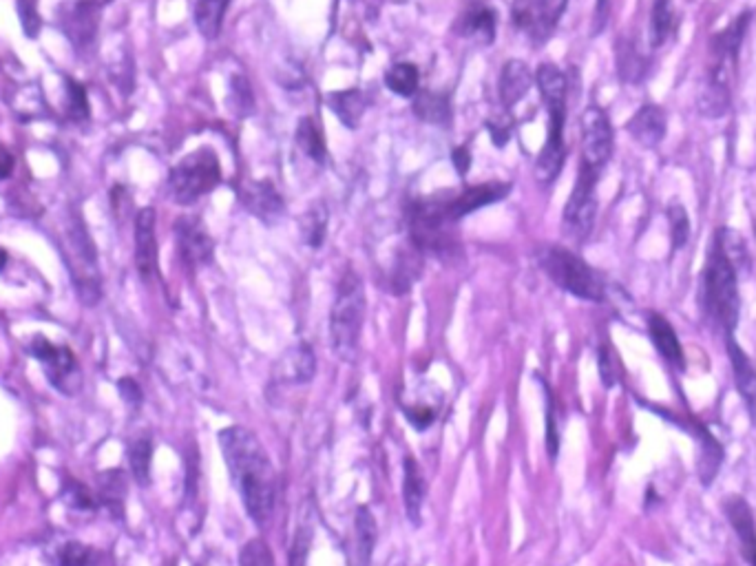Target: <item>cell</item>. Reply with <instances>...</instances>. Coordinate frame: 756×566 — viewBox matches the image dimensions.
Masks as SVG:
<instances>
[{
  "label": "cell",
  "mask_w": 756,
  "mask_h": 566,
  "mask_svg": "<svg viewBox=\"0 0 756 566\" xmlns=\"http://www.w3.org/2000/svg\"><path fill=\"white\" fill-rule=\"evenodd\" d=\"M228 474L239 491L248 516L266 524L277 502V471L272 467L264 445L250 429L230 425L217 436Z\"/></svg>",
  "instance_id": "cell-1"
},
{
  "label": "cell",
  "mask_w": 756,
  "mask_h": 566,
  "mask_svg": "<svg viewBox=\"0 0 756 566\" xmlns=\"http://www.w3.org/2000/svg\"><path fill=\"white\" fill-rule=\"evenodd\" d=\"M737 270L712 246L708 264L701 275V308L703 314L728 334L734 332L741 314V297L737 286Z\"/></svg>",
  "instance_id": "cell-2"
},
{
  "label": "cell",
  "mask_w": 756,
  "mask_h": 566,
  "mask_svg": "<svg viewBox=\"0 0 756 566\" xmlns=\"http://www.w3.org/2000/svg\"><path fill=\"white\" fill-rule=\"evenodd\" d=\"M365 319V288L361 277L348 270L336 290L330 314L332 350L343 363H354L359 356L361 330Z\"/></svg>",
  "instance_id": "cell-3"
},
{
  "label": "cell",
  "mask_w": 756,
  "mask_h": 566,
  "mask_svg": "<svg viewBox=\"0 0 756 566\" xmlns=\"http://www.w3.org/2000/svg\"><path fill=\"white\" fill-rule=\"evenodd\" d=\"M540 268L546 272L555 286L569 292V295L600 303L606 297V288L602 277L586 264V261L575 255L573 250L562 246H546L538 255Z\"/></svg>",
  "instance_id": "cell-4"
},
{
  "label": "cell",
  "mask_w": 756,
  "mask_h": 566,
  "mask_svg": "<svg viewBox=\"0 0 756 566\" xmlns=\"http://www.w3.org/2000/svg\"><path fill=\"white\" fill-rule=\"evenodd\" d=\"M222 184V166L213 149H199L175 166L168 177V193L180 206H191Z\"/></svg>",
  "instance_id": "cell-5"
},
{
  "label": "cell",
  "mask_w": 756,
  "mask_h": 566,
  "mask_svg": "<svg viewBox=\"0 0 756 566\" xmlns=\"http://www.w3.org/2000/svg\"><path fill=\"white\" fill-rule=\"evenodd\" d=\"M67 253L69 270L76 281V290L84 303L96 306L102 297V277L98 268V253L93 246L87 226L80 217H73L67 228Z\"/></svg>",
  "instance_id": "cell-6"
},
{
  "label": "cell",
  "mask_w": 756,
  "mask_h": 566,
  "mask_svg": "<svg viewBox=\"0 0 756 566\" xmlns=\"http://www.w3.org/2000/svg\"><path fill=\"white\" fill-rule=\"evenodd\" d=\"M597 177H600V171H595L586 164H580V173H577L571 197L564 206L562 230L566 237L577 241V244H580V241H586L588 235L593 233L595 217H597V199H595Z\"/></svg>",
  "instance_id": "cell-7"
},
{
  "label": "cell",
  "mask_w": 756,
  "mask_h": 566,
  "mask_svg": "<svg viewBox=\"0 0 756 566\" xmlns=\"http://www.w3.org/2000/svg\"><path fill=\"white\" fill-rule=\"evenodd\" d=\"M566 5L569 0H513V25L533 43H544L558 27Z\"/></svg>",
  "instance_id": "cell-8"
},
{
  "label": "cell",
  "mask_w": 756,
  "mask_h": 566,
  "mask_svg": "<svg viewBox=\"0 0 756 566\" xmlns=\"http://www.w3.org/2000/svg\"><path fill=\"white\" fill-rule=\"evenodd\" d=\"M31 356L45 365L49 383L62 394H78L82 390V372L76 356L69 348H58L47 339L36 337L31 343Z\"/></svg>",
  "instance_id": "cell-9"
},
{
  "label": "cell",
  "mask_w": 756,
  "mask_h": 566,
  "mask_svg": "<svg viewBox=\"0 0 756 566\" xmlns=\"http://www.w3.org/2000/svg\"><path fill=\"white\" fill-rule=\"evenodd\" d=\"M582 131V164L602 171L613 155V127L604 109L591 104L580 120Z\"/></svg>",
  "instance_id": "cell-10"
},
{
  "label": "cell",
  "mask_w": 756,
  "mask_h": 566,
  "mask_svg": "<svg viewBox=\"0 0 756 566\" xmlns=\"http://www.w3.org/2000/svg\"><path fill=\"white\" fill-rule=\"evenodd\" d=\"M546 111H549V133L546 142L535 162V177L540 182L549 184L560 175L564 160H566V146H564V122H566V98L546 100Z\"/></svg>",
  "instance_id": "cell-11"
},
{
  "label": "cell",
  "mask_w": 756,
  "mask_h": 566,
  "mask_svg": "<svg viewBox=\"0 0 756 566\" xmlns=\"http://www.w3.org/2000/svg\"><path fill=\"white\" fill-rule=\"evenodd\" d=\"M511 184L507 182H489V184H478V186H469L462 193H445L443 195V204H445V215L451 219V222H458V219L467 217L471 213H476L478 208L489 206L493 202H500L509 195Z\"/></svg>",
  "instance_id": "cell-12"
},
{
  "label": "cell",
  "mask_w": 756,
  "mask_h": 566,
  "mask_svg": "<svg viewBox=\"0 0 756 566\" xmlns=\"http://www.w3.org/2000/svg\"><path fill=\"white\" fill-rule=\"evenodd\" d=\"M177 250L186 266L199 268L213 261V239L206 233L204 224L197 217H180L175 222Z\"/></svg>",
  "instance_id": "cell-13"
},
{
  "label": "cell",
  "mask_w": 756,
  "mask_h": 566,
  "mask_svg": "<svg viewBox=\"0 0 756 566\" xmlns=\"http://www.w3.org/2000/svg\"><path fill=\"white\" fill-rule=\"evenodd\" d=\"M239 199L252 217L261 219V222L268 226L277 224L283 217V211H286V204H283L277 188L266 180H250L241 184Z\"/></svg>",
  "instance_id": "cell-14"
},
{
  "label": "cell",
  "mask_w": 756,
  "mask_h": 566,
  "mask_svg": "<svg viewBox=\"0 0 756 566\" xmlns=\"http://www.w3.org/2000/svg\"><path fill=\"white\" fill-rule=\"evenodd\" d=\"M135 266L144 281H151L157 272V237L155 211L142 208L135 217Z\"/></svg>",
  "instance_id": "cell-15"
},
{
  "label": "cell",
  "mask_w": 756,
  "mask_h": 566,
  "mask_svg": "<svg viewBox=\"0 0 756 566\" xmlns=\"http://www.w3.org/2000/svg\"><path fill=\"white\" fill-rule=\"evenodd\" d=\"M646 323H648L650 341H653L661 359H664L670 365V368H675L677 372H684L686 370V359H684V350H681V343H679L675 328L670 326L666 317H661V314H657V312H650Z\"/></svg>",
  "instance_id": "cell-16"
},
{
  "label": "cell",
  "mask_w": 756,
  "mask_h": 566,
  "mask_svg": "<svg viewBox=\"0 0 756 566\" xmlns=\"http://www.w3.org/2000/svg\"><path fill=\"white\" fill-rule=\"evenodd\" d=\"M668 129V115L666 111L657 107V104H644L633 118L628 122V133L633 135L637 144L653 149L661 140H664Z\"/></svg>",
  "instance_id": "cell-17"
},
{
  "label": "cell",
  "mask_w": 756,
  "mask_h": 566,
  "mask_svg": "<svg viewBox=\"0 0 756 566\" xmlns=\"http://www.w3.org/2000/svg\"><path fill=\"white\" fill-rule=\"evenodd\" d=\"M726 513L739 538L743 558L750 562V566H756V522L750 505L743 498L734 496L726 502Z\"/></svg>",
  "instance_id": "cell-18"
},
{
  "label": "cell",
  "mask_w": 756,
  "mask_h": 566,
  "mask_svg": "<svg viewBox=\"0 0 756 566\" xmlns=\"http://www.w3.org/2000/svg\"><path fill=\"white\" fill-rule=\"evenodd\" d=\"M531 85H533V73H531L527 62L509 60L507 65L502 67L500 82H498L502 107L504 109H513V107H516V104L524 96H527Z\"/></svg>",
  "instance_id": "cell-19"
},
{
  "label": "cell",
  "mask_w": 756,
  "mask_h": 566,
  "mask_svg": "<svg viewBox=\"0 0 756 566\" xmlns=\"http://www.w3.org/2000/svg\"><path fill=\"white\" fill-rule=\"evenodd\" d=\"M67 36L78 49H87L96 40L98 5L93 0H80L67 16Z\"/></svg>",
  "instance_id": "cell-20"
},
{
  "label": "cell",
  "mask_w": 756,
  "mask_h": 566,
  "mask_svg": "<svg viewBox=\"0 0 756 566\" xmlns=\"http://www.w3.org/2000/svg\"><path fill=\"white\" fill-rule=\"evenodd\" d=\"M420 272H423V253H420L414 244L398 248L390 275V286L394 295H405V292L412 290V286L420 277Z\"/></svg>",
  "instance_id": "cell-21"
},
{
  "label": "cell",
  "mask_w": 756,
  "mask_h": 566,
  "mask_svg": "<svg viewBox=\"0 0 756 566\" xmlns=\"http://www.w3.org/2000/svg\"><path fill=\"white\" fill-rule=\"evenodd\" d=\"M726 339H728V356L732 363L734 383H737V390L745 401V405H748L750 410H756V368L752 365L750 356L745 354V350L737 341H734L732 334Z\"/></svg>",
  "instance_id": "cell-22"
},
{
  "label": "cell",
  "mask_w": 756,
  "mask_h": 566,
  "mask_svg": "<svg viewBox=\"0 0 756 566\" xmlns=\"http://www.w3.org/2000/svg\"><path fill=\"white\" fill-rule=\"evenodd\" d=\"M314 370H317V361H314L312 348L301 343L279 361L275 379L281 383H308L314 376Z\"/></svg>",
  "instance_id": "cell-23"
},
{
  "label": "cell",
  "mask_w": 756,
  "mask_h": 566,
  "mask_svg": "<svg viewBox=\"0 0 756 566\" xmlns=\"http://www.w3.org/2000/svg\"><path fill=\"white\" fill-rule=\"evenodd\" d=\"M692 434H695L697 447H699L697 471H699L701 485L710 487L714 476L719 474L721 463H723V449L719 445V440L708 432V427L695 423V425H692Z\"/></svg>",
  "instance_id": "cell-24"
},
{
  "label": "cell",
  "mask_w": 756,
  "mask_h": 566,
  "mask_svg": "<svg viewBox=\"0 0 756 566\" xmlns=\"http://www.w3.org/2000/svg\"><path fill=\"white\" fill-rule=\"evenodd\" d=\"M425 491H427V485H425L423 471H420L418 463L412 456H407L405 474H403V502H405L407 518L414 524L420 522V509H423V502H425Z\"/></svg>",
  "instance_id": "cell-25"
},
{
  "label": "cell",
  "mask_w": 756,
  "mask_h": 566,
  "mask_svg": "<svg viewBox=\"0 0 756 566\" xmlns=\"http://www.w3.org/2000/svg\"><path fill=\"white\" fill-rule=\"evenodd\" d=\"M328 107L348 129H356L365 113V98L361 89L334 91L328 96Z\"/></svg>",
  "instance_id": "cell-26"
},
{
  "label": "cell",
  "mask_w": 756,
  "mask_h": 566,
  "mask_svg": "<svg viewBox=\"0 0 756 566\" xmlns=\"http://www.w3.org/2000/svg\"><path fill=\"white\" fill-rule=\"evenodd\" d=\"M412 111L423 122L438 124V127H447L451 120V104L447 93H434V91H418L414 96Z\"/></svg>",
  "instance_id": "cell-27"
},
{
  "label": "cell",
  "mask_w": 756,
  "mask_h": 566,
  "mask_svg": "<svg viewBox=\"0 0 756 566\" xmlns=\"http://www.w3.org/2000/svg\"><path fill=\"white\" fill-rule=\"evenodd\" d=\"M697 107L701 115L712 120L726 115L730 109V85L706 78L697 93Z\"/></svg>",
  "instance_id": "cell-28"
},
{
  "label": "cell",
  "mask_w": 756,
  "mask_h": 566,
  "mask_svg": "<svg viewBox=\"0 0 756 566\" xmlns=\"http://www.w3.org/2000/svg\"><path fill=\"white\" fill-rule=\"evenodd\" d=\"M228 3L230 0H197L195 3V23L206 40H215L222 34Z\"/></svg>",
  "instance_id": "cell-29"
},
{
  "label": "cell",
  "mask_w": 756,
  "mask_h": 566,
  "mask_svg": "<svg viewBox=\"0 0 756 566\" xmlns=\"http://www.w3.org/2000/svg\"><path fill=\"white\" fill-rule=\"evenodd\" d=\"M462 34L467 38H476L478 43H493L496 36V12L487 5H476L462 18Z\"/></svg>",
  "instance_id": "cell-30"
},
{
  "label": "cell",
  "mask_w": 756,
  "mask_h": 566,
  "mask_svg": "<svg viewBox=\"0 0 756 566\" xmlns=\"http://www.w3.org/2000/svg\"><path fill=\"white\" fill-rule=\"evenodd\" d=\"M714 246L721 250V255L730 261V266L737 270V275L741 270L750 268V253L748 246H745V239L732 228H719L717 239H714Z\"/></svg>",
  "instance_id": "cell-31"
},
{
  "label": "cell",
  "mask_w": 756,
  "mask_h": 566,
  "mask_svg": "<svg viewBox=\"0 0 756 566\" xmlns=\"http://www.w3.org/2000/svg\"><path fill=\"white\" fill-rule=\"evenodd\" d=\"M297 144H299V149L306 153L312 162H317V164L328 162V149H325L323 133L319 129V124L314 122L312 118H301L299 120Z\"/></svg>",
  "instance_id": "cell-32"
},
{
  "label": "cell",
  "mask_w": 756,
  "mask_h": 566,
  "mask_svg": "<svg viewBox=\"0 0 756 566\" xmlns=\"http://www.w3.org/2000/svg\"><path fill=\"white\" fill-rule=\"evenodd\" d=\"M385 85L392 93H396V96L414 98L420 85L418 67L412 65V62H398V65L387 69Z\"/></svg>",
  "instance_id": "cell-33"
},
{
  "label": "cell",
  "mask_w": 756,
  "mask_h": 566,
  "mask_svg": "<svg viewBox=\"0 0 756 566\" xmlns=\"http://www.w3.org/2000/svg\"><path fill=\"white\" fill-rule=\"evenodd\" d=\"M328 230V206L314 202L301 217V235L310 248H321Z\"/></svg>",
  "instance_id": "cell-34"
},
{
  "label": "cell",
  "mask_w": 756,
  "mask_h": 566,
  "mask_svg": "<svg viewBox=\"0 0 756 566\" xmlns=\"http://www.w3.org/2000/svg\"><path fill=\"white\" fill-rule=\"evenodd\" d=\"M354 527H356V540H359V558H361V564L365 566L372 558L374 544H376V538H378L376 520L372 516V511L367 507L356 509Z\"/></svg>",
  "instance_id": "cell-35"
},
{
  "label": "cell",
  "mask_w": 756,
  "mask_h": 566,
  "mask_svg": "<svg viewBox=\"0 0 756 566\" xmlns=\"http://www.w3.org/2000/svg\"><path fill=\"white\" fill-rule=\"evenodd\" d=\"M151 458H153V445L151 440L138 438L129 445V465L133 471V478L140 485H149L151 480Z\"/></svg>",
  "instance_id": "cell-36"
},
{
  "label": "cell",
  "mask_w": 756,
  "mask_h": 566,
  "mask_svg": "<svg viewBox=\"0 0 756 566\" xmlns=\"http://www.w3.org/2000/svg\"><path fill=\"white\" fill-rule=\"evenodd\" d=\"M535 80H538V89L542 93V100L566 98L569 85H566L564 73L555 65H540L538 73H535Z\"/></svg>",
  "instance_id": "cell-37"
},
{
  "label": "cell",
  "mask_w": 756,
  "mask_h": 566,
  "mask_svg": "<svg viewBox=\"0 0 756 566\" xmlns=\"http://www.w3.org/2000/svg\"><path fill=\"white\" fill-rule=\"evenodd\" d=\"M228 107L237 118H248L255 111V96H252L250 82L244 76H235L230 80L228 91Z\"/></svg>",
  "instance_id": "cell-38"
},
{
  "label": "cell",
  "mask_w": 756,
  "mask_h": 566,
  "mask_svg": "<svg viewBox=\"0 0 756 566\" xmlns=\"http://www.w3.org/2000/svg\"><path fill=\"white\" fill-rule=\"evenodd\" d=\"M100 555L80 542H69L56 555V566H98Z\"/></svg>",
  "instance_id": "cell-39"
},
{
  "label": "cell",
  "mask_w": 756,
  "mask_h": 566,
  "mask_svg": "<svg viewBox=\"0 0 756 566\" xmlns=\"http://www.w3.org/2000/svg\"><path fill=\"white\" fill-rule=\"evenodd\" d=\"M670 23H672L670 0H655L653 18H650V43H653V47H659L668 38Z\"/></svg>",
  "instance_id": "cell-40"
},
{
  "label": "cell",
  "mask_w": 756,
  "mask_h": 566,
  "mask_svg": "<svg viewBox=\"0 0 756 566\" xmlns=\"http://www.w3.org/2000/svg\"><path fill=\"white\" fill-rule=\"evenodd\" d=\"M124 494H126L124 474H120V471H109L107 476H102V500L107 502L113 511L122 509Z\"/></svg>",
  "instance_id": "cell-41"
},
{
  "label": "cell",
  "mask_w": 756,
  "mask_h": 566,
  "mask_svg": "<svg viewBox=\"0 0 756 566\" xmlns=\"http://www.w3.org/2000/svg\"><path fill=\"white\" fill-rule=\"evenodd\" d=\"M617 65H619V73H622V78L630 80V82L639 80V76H642V73H644L642 58H639L637 49L633 45H628V43H624L622 47H619Z\"/></svg>",
  "instance_id": "cell-42"
},
{
  "label": "cell",
  "mask_w": 756,
  "mask_h": 566,
  "mask_svg": "<svg viewBox=\"0 0 756 566\" xmlns=\"http://www.w3.org/2000/svg\"><path fill=\"white\" fill-rule=\"evenodd\" d=\"M239 562L241 566H275V558H272L270 547L259 538L246 542V547L241 549Z\"/></svg>",
  "instance_id": "cell-43"
},
{
  "label": "cell",
  "mask_w": 756,
  "mask_h": 566,
  "mask_svg": "<svg viewBox=\"0 0 756 566\" xmlns=\"http://www.w3.org/2000/svg\"><path fill=\"white\" fill-rule=\"evenodd\" d=\"M668 222H670V237L675 248H684L690 237V219L684 206L668 208Z\"/></svg>",
  "instance_id": "cell-44"
},
{
  "label": "cell",
  "mask_w": 756,
  "mask_h": 566,
  "mask_svg": "<svg viewBox=\"0 0 756 566\" xmlns=\"http://www.w3.org/2000/svg\"><path fill=\"white\" fill-rule=\"evenodd\" d=\"M67 98H69V115L73 120L89 118V100L87 91L76 80L67 82Z\"/></svg>",
  "instance_id": "cell-45"
},
{
  "label": "cell",
  "mask_w": 756,
  "mask_h": 566,
  "mask_svg": "<svg viewBox=\"0 0 756 566\" xmlns=\"http://www.w3.org/2000/svg\"><path fill=\"white\" fill-rule=\"evenodd\" d=\"M546 449H549L551 458L558 456V449H560L558 418H555V407H553V401H551L549 387H546Z\"/></svg>",
  "instance_id": "cell-46"
},
{
  "label": "cell",
  "mask_w": 756,
  "mask_h": 566,
  "mask_svg": "<svg viewBox=\"0 0 756 566\" xmlns=\"http://www.w3.org/2000/svg\"><path fill=\"white\" fill-rule=\"evenodd\" d=\"M310 542H312V529L301 527L297 531V536H294L292 549H290V566H306Z\"/></svg>",
  "instance_id": "cell-47"
},
{
  "label": "cell",
  "mask_w": 756,
  "mask_h": 566,
  "mask_svg": "<svg viewBox=\"0 0 756 566\" xmlns=\"http://www.w3.org/2000/svg\"><path fill=\"white\" fill-rule=\"evenodd\" d=\"M18 14H20V23H23L25 34L34 38L40 29V16L36 12V7L29 3V0H18Z\"/></svg>",
  "instance_id": "cell-48"
},
{
  "label": "cell",
  "mask_w": 756,
  "mask_h": 566,
  "mask_svg": "<svg viewBox=\"0 0 756 566\" xmlns=\"http://www.w3.org/2000/svg\"><path fill=\"white\" fill-rule=\"evenodd\" d=\"M69 505L73 509H80V511H91L93 507H96V502H93V496L87 491V487H82L80 482H69Z\"/></svg>",
  "instance_id": "cell-49"
},
{
  "label": "cell",
  "mask_w": 756,
  "mask_h": 566,
  "mask_svg": "<svg viewBox=\"0 0 756 566\" xmlns=\"http://www.w3.org/2000/svg\"><path fill=\"white\" fill-rule=\"evenodd\" d=\"M405 414L409 418V423H412L414 427L418 429H425L434 423V407L429 405H414V407H405Z\"/></svg>",
  "instance_id": "cell-50"
},
{
  "label": "cell",
  "mask_w": 756,
  "mask_h": 566,
  "mask_svg": "<svg viewBox=\"0 0 756 566\" xmlns=\"http://www.w3.org/2000/svg\"><path fill=\"white\" fill-rule=\"evenodd\" d=\"M597 363H600V379L604 387H613L617 381V370L613 363V354L608 352V348H600V356H597Z\"/></svg>",
  "instance_id": "cell-51"
},
{
  "label": "cell",
  "mask_w": 756,
  "mask_h": 566,
  "mask_svg": "<svg viewBox=\"0 0 756 566\" xmlns=\"http://www.w3.org/2000/svg\"><path fill=\"white\" fill-rule=\"evenodd\" d=\"M487 131H489L491 140H493V144H496V146H498V149H502V146L509 142L511 127H509V124H507V122H496V120H489V122H487Z\"/></svg>",
  "instance_id": "cell-52"
},
{
  "label": "cell",
  "mask_w": 756,
  "mask_h": 566,
  "mask_svg": "<svg viewBox=\"0 0 756 566\" xmlns=\"http://www.w3.org/2000/svg\"><path fill=\"white\" fill-rule=\"evenodd\" d=\"M120 394L126 403L131 405H138L142 401V392H140V385L135 383L133 379H122L120 381Z\"/></svg>",
  "instance_id": "cell-53"
},
{
  "label": "cell",
  "mask_w": 756,
  "mask_h": 566,
  "mask_svg": "<svg viewBox=\"0 0 756 566\" xmlns=\"http://www.w3.org/2000/svg\"><path fill=\"white\" fill-rule=\"evenodd\" d=\"M451 157H454L456 171H458L460 175H467L469 169H471V153H469L467 146H456V149H454V155H451Z\"/></svg>",
  "instance_id": "cell-54"
},
{
  "label": "cell",
  "mask_w": 756,
  "mask_h": 566,
  "mask_svg": "<svg viewBox=\"0 0 756 566\" xmlns=\"http://www.w3.org/2000/svg\"><path fill=\"white\" fill-rule=\"evenodd\" d=\"M14 166V155L7 151L5 144H0V180H7V177L14 173Z\"/></svg>",
  "instance_id": "cell-55"
},
{
  "label": "cell",
  "mask_w": 756,
  "mask_h": 566,
  "mask_svg": "<svg viewBox=\"0 0 756 566\" xmlns=\"http://www.w3.org/2000/svg\"><path fill=\"white\" fill-rule=\"evenodd\" d=\"M606 7H608V0H597V7H595V31L604 27Z\"/></svg>",
  "instance_id": "cell-56"
},
{
  "label": "cell",
  "mask_w": 756,
  "mask_h": 566,
  "mask_svg": "<svg viewBox=\"0 0 756 566\" xmlns=\"http://www.w3.org/2000/svg\"><path fill=\"white\" fill-rule=\"evenodd\" d=\"M3 264H5V253L0 250V270H3Z\"/></svg>",
  "instance_id": "cell-57"
},
{
  "label": "cell",
  "mask_w": 756,
  "mask_h": 566,
  "mask_svg": "<svg viewBox=\"0 0 756 566\" xmlns=\"http://www.w3.org/2000/svg\"><path fill=\"white\" fill-rule=\"evenodd\" d=\"M104 3H113V0H104Z\"/></svg>",
  "instance_id": "cell-58"
}]
</instances>
